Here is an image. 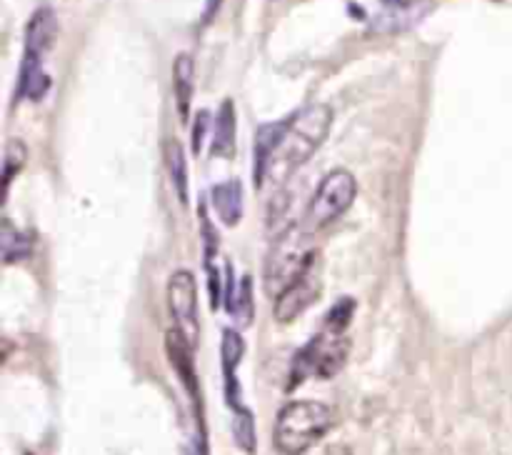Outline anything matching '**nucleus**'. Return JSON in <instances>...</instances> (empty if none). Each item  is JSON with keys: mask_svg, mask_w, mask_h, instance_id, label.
Returning a JSON list of instances; mask_svg holds the SVG:
<instances>
[{"mask_svg": "<svg viewBox=\"0 0 512 455\" xmlns=\"http://www.w3.org/2000/svg\"><path fill=\"white\" fill-rule=\"evenodd\" d=\"M333 125V110L328 105H308L280 123L278 143H275L273 158H270L268 175L288 178L295 168L308 163L315 150L325 143Z\"/></svg>", "mask_w": 512, "mask_h": 455, "instance_id": "nucleus-1", "label": "nucleus"}, {"mask_svg": "<svg viewBox=\"0 0 512 455\" xmlns=\"http://www.w3.org/2000/svg\"><path fill=\"white\" fill-rule=\"evenodd\" d=\"M315 263H318L315 233L305 223L290 225L275 238L265 260V290L278 298L290 285L298 283Z\"/></svg>", "mask_w": 512, "mask_h": 455, "instance_id": "nucleus-2", "label": "nucleus"}, {"mask_svg": "<svg viewBox=\"0 0 512 455\" xmlns=\"http://www.w3.org/2000/svg\"><path fill=\"white\" fill-rule=\"evenodd\" d=\"M335 413L330 405L318 400H295L278 413L273 430L275 448L283 455H303L313 448L330 428Z\"/></svg>", "mask_w": 512, "mask_h": 455, "instance_id": "nucleus-3", "label": "nucleus"}, {"mask_svg": "<svg viewBox=\"0 0 512 455\" xmlns=\"http://www.w3.org/2000/svg\"><path fill=\"white\" fill-rule=\"evenodd\" d=\"M350 340L343 330H333L328 325L320 328V333L310 340L308 345L298 350L293 365H290V383L288 390L308 380L310 375L315 378H333L348 360Z\"/></svg>", "mask_w": 512, "mask_h": 455, "instance_id": "nucleus-4", "label": "nucleus"}, {"mask_svg": "<svg viewBox=\"0 0 512 455\" xmlns=\"http://www.w3.org/2000/svg\"><path fill=\"white\" fill-rule=\"evenodd\" d=\"M355 195H358V183H355L353 173H348V170L343 168L333 170V173H328L320 180L303 223L308 225L313 233L328 228L330 223H335V220L353 205Z\"/></svg>", "mask_w": 512, "mask_h": 455, "instance_id": "nucleus-5", "label": "nucleus"}, {"mask_svg": "<svg viewBox=\"0 0 512 455\" xmlns=\"http://www.w3.org/2000/svg\"><path fill=\"white\" fill-rule=\"evenodd\" d=\"M168 308L173 315L175 330L183 333L193 348L200 340V318H198V283L190 270H175L168 280Z\"/></svg>", "mask_w": 512, "mask_h": 455, "instance_id": "nucleus-6", "label": "nucleus"}, {"mask_svg": "<svg viewBox=\"0 0 512 455\" xmlns=\"http://www.w3.org/2000/svg\"><path fill=\"white\" fill-rule=\"evenodd\" d=\"M320 290H323V283H320L318 263H315L313 268L298 280V283H293L285 293H280L278 298H275V308H273L275 320L283 325L293 323L298 315H303L305 310L320 298Z\"/></svg>", "mask_w": 512, "mask_h": 455, "instance_id": "nucleus-7", "label": "nucleus"}, {"mask_svg": "<svg viewBox=\"0 0 512 455\" xmlns=\"http://www.w3.org/2000/svg\"><path fill=\"white\" fill-rule=\"evenodd\" d=\"M58 38V18L53 8H38L25 25V55L45 58Z\"/></svg>", "mask_w": 512, "mask_h": 455, "instance_id": "nucleus-8", "label": "nucleus"}, {"mask_svg": "<svg viewBox=\"0 0 512 455\" xmlns=\"http://www.w3.org/2000/svg\"><path fill=\"white\" fill-rule=\"evenodd\" d=\"M165 348H168V358L173 363L175 373H178L180 383L185 385L193 400L198 403V375H195V363H193V345L183 338L180 330H168L165 333Z\"/></svg>", "mask_w": 512, "mask_h": 455, "instance_id": "nucleus-9", "label": "nucleus"}, {"mask_svg": "<svg viewBox=\"0 0 512 455\" xmlns=\"http://www.w3.org/2000/svg\"><path fill=\"white\" fill-rule=\"evenodd\" d=\"M173 90L175 103H178L180 120H188L190 103H193L195 93V60L190 53H180L173 63Z\"/></svg>", "mask_w": 512, "mask_h": 455, "instance_id": "nucleus-10", "label": "nucleus"}, {"mask_svg": "<svg viewBox=\"0 0 512 455\" xmlns=\"http://www.w3.org/2000/svg\"><path fill=\"white\" fill-rule=\"evenodd\" d=\"M213 200V208L218 213V218L223 220L228 228L240 223L243 218V185L238 180H228V183H218L210 193Z\"/></svg>", "mask_w": 512, "mask_h": 455, "instance_id": "nucleus-11", "label": "nucleus"}, {"mask_svg": "<svg viewBox=\"0 0 512 455\" xmlns=\"http://www.w3.org/2000/svg\"><path fill=\"white\" fill-rule=\"evenodd\" d=\"M235 105L233 100H223L213 128V155L218 158H233L235 155Z\"/></svg>", "mask_w": 512, "mask_h": 455, "instance_id": "nucleus-12", "label": "nucleus"}, {"mask_svg": "<svg viewBox=\"0 0 512 455\" xmlns=\"http://www.w3.org/2000/svg\"><path fill=\"white\" fill-rule=\"evenodd\" d=\"M50 80L43 70V58H33V55H23V65H20L18 78V98L40 100L48 90Z\"/></svg>", "mask_w": 512, "mask_h": 455, "instance_id": "nucleus-13", "label": "nucleus"}, {"mask_svg": "<svg viewBox=\"0 0 512 455\" xmlns=\"http://www.w3.org/2000/svg\"><path fill=\"white\" fill-rule=\"evenodd\" d=\"M163 160H165V168H168L170 180H173V188H175V195H178L180 205H188V163H185L183 145L173 138L165 140Z\"/></svg>", "mask_w": 512, "mask_h": 455, "instance_id": "nucleus-14", "label": "nucleus"}, {"mask_svg": "<svg viewBox=\"0 0 512 455\" xmlns=\"http://www.w3.org/2000/svg\"><path fill=\"white\" fill-rule=\"evenodd\" d=\"M280 135V123H268L258 130L255 135V185H263L265 178H268L270 158H273L275 143H278Z\"/></svg>", "mask_w": 512, "mask_h": 455, "instance_id": "nucleus-15", "label": "nucleus"}, {"mask_svg": "<svg viewBox=\"0 0 512 455\" xmlns=\"http://www.w3.org/2000/svg\"><path fill=\"white\" fill-rule=\"evenodd\" d=\"M228 310H230V315H233L235 325H238L240 330L250 328V323H253V318H255L253 278H250V275H243V280L235 285L233 298L228 300Z\"/></svg>", "mask_w": 512, "mask_h": 455, "instance_id": "nucleus-16", "label": "nucleus"}, {"mask_svg": "<svg viewBox=\"0 0 512 455\" xmlns=\"http://www.w3.org/2000/svg\"><path fill=\"white\" fill-rule=\"evenodd\" d=\"M243 355H245L243 335L233 328H225L223 345H220V360H223V370H225V388L238 385V380H235V368L240 365Z\"/></svg>", "mask_w": 512, "mask_h": 455, "instance_id": "nucleus-17", "label": "nucleus"}, {"mask_svg": "<svg viewBox=\"0 0 512 455\" xmlns=\"http://www.w3.org/2000/svg\"><path fill=\"white\" fill-rule=\"evenodd\" d=\"M33 250V243L25 233L15 230L13 225L5 223L3 230H0V253H3V263H18V260H25Z\"/></svg>", "mask_w": 512, "mask_h": 455, "instance_id": "nucleus-18", "label": "nucleus"}, {"mask_svg": "<svg viewBox=\"0 0 512 455\" xmlns=\"http://www.w3.org/2000/svg\"><path fill=\"white\" fill-rule=\"evenodd\" d=\"M25 155H28V150H25V143L23 140L13 138L8 140V148H5V155H3V185L5 190L10 188V183H13L15 175L23 170L25 165Z\"/></svg>", "mask_w": 512, "mask_h": 455, "instance_id": "nucleus-19", "label": "nucleus"}, {"mask_svg": "<svg viewBox=\"0 0 512 455\" xmlns=\"http://www.w3.org/2000/svg\"><path fill=\"white\" fill-rule=\"evenodd\" d=\"M233 433H235V443L245 450V453H255V423L250 410L238 408L235 410V420H233Z\"/></svg>", "mask_w": 512, "mask_h": 455, "instance_id": "nucleus-20", "label": "nucleus"}, {"mask_svg": "<svg viewBox=\"0 0 512 455\" xmlns=\"http://www.w3.org/2000/svg\"><path fill=\"white\" fill-rule=\"evenodd\" d=\"M210 128V113L208 110H200L198 115H195V125H193V150L200 155V150H203V140H205V133H208Z\"/></svg>", "mask_w": 512, "mask_h": 455, "instance_id": "nucleus-21", "label": "nucleus"}, {"mask_svg": "<svg viewBox=\"0 0 512 455\" xmlns=\"http://www.w3.org/2000/svg\"><path fill=\"white\" fill-rule=\"evenodd\" d=\"M385 5H390V8H408V5L418 3V0H383Z\"/></svg>", "mask_w": 512, "mask_h": 455, "instance_id": "nucleus-22", "label": "nucleus"}]
</instances>
